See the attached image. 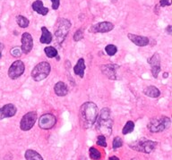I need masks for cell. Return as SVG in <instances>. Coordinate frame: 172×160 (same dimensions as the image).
<instances>
[{
    "label": "cell",
    "mask_w": 172,
    "mask_h": 160,
    "mask_svg": "<svg viewBox=\"0 0 172 160\" xmlns=\"http://www.w3.org/2000/svg\"><path fill=\"white\" fill-rule=\"evenodd\" d=\"M81 124L84 129L92 128L98 118V107L93 102H86L83 104L79 110Z\"/></svg>",
    "instance_id": "obj_1"
},
{
    "label": "cell",
    "mask_w": 172,
    "mask_h": 160,
    "mask_svg": "<svg viewBox=\"0 0 172 160\" xmlns=\"http://www.w3.org/2000/svg\"><path fill=\"white\" fill-rule=\"evenodd\" d=\"M96 124V130L105 137H109L112 132L113 121L110 117V110L108 107L101 109Z\"/></svg>",
    "instance_id": "obj_2"
},
{
    "label": "cell",
    "mask_w": 172,
    "mask_h": 160,
    "mask_svg": "<svg viewBox=\"0 0 172 160\" xmlns=\"http://www.w3.org/2000/svg\"><path fill=\"white\" fill-rule=\"evenodd\" d=\"M147 126L152 132H162L168 130L170 126V119L164 115L155 117L148 122Z\"/></svg>",
    "instance_id": "obj_3"
},
{
    "label": "cell",
    "mask_w": 172,
    "mask_h": 160,
    "mask_svg": "<svg viewBox=\"0 0 172 160\" xmlns=\"http://www.w3.org/2000/svg\"><path fill=\"white\" fill-rule=\"evenodd\" d=\"M72 26V23L67 19H59L57 22V27L55 31L56 41L59 45L62 44L69 32V30Z\"/></svg>",
    "instance_id": "obj_4"
},
{
    "label": "cell",
    "mask_w": 172,
    "mask_h": 160,
    "mask_svg": "<svg viewBox=\"0 0 172 160\" xmlns=\"http://www.w3.org/2000/svg\"><path fill=\"white\" fill-rule=\"evenodd\" d=\"M51 66L48 62H41L37 65L31 71V77L35 81H41L50 75Z\"/></svg>",
    "instance_id": "obj_5"
},
{
    "label": "cell",
    "mask_w": 172,
    "mask_h": 160,
    "mask_svg": "<svg viewBox=\"0 0 172 160\" xmlns=\"http://www.w3.org/2000/svg\"><path fill=\"white\" fill-rule=\"evenodd\" d=\"M158 143L147 139H141L136 142L131 143L130 147L138 152H143V153H152L157 147Z\"/></svg>",
    "instance_id": "obj_6"
},
{
    "label": "cell",
    "mask_w": 172,
    "mask_h": 160,
    "mask_svg": "<svg viewBox=\"0 0 172 160\" xmlns=\"http://www.w3.org/2000/svg\"><path fill=\"white\" fill-rule=\"evenodd\" d=\"M37 121V112L31 111L22 116L20 122V129L23 131H30L35 125Z\"/></svg>",
    "instance_id": "obj_7"
},
{
    "label": "cell",
    "mask_w": 172,
    "mask_h": 160,
    "mask_svg": "<svg viewBox=\"0 0 172 160\" xmlns=\"http://www.w3.org/2000/svg\"><path fill=\"white\" fill-rule=\"evenodd\" d=\"M25 70V66L22 61L16 60L11 65V66L8 69V76L12 80H16L20 76H22Z\"/></svg>",
    "instance_id": "obj_8"
},
{
    "label": "cell",
    "mask_w": 172,
    "mask_h": 160,
    "mask_svg": "<svg viewBox=\"0 0 172 160\" xmlns=\"http://www.w3.org/2000/svg\"><path fill=\"white\" fill-rule=\"evenodd\" d=\"M57 122V118L52 114H45L41 116L39 120V126L42 130L52 129Z\"/></svg>",
    "instance_id": "obj_9"
},
{
    "label": "cell",
    "mask_w": 172,
    "mask_h": 160,
    "mask_svg": "<svg viewBox=\"0 0 172 160\" xmlns=\"http://www.w3.org/2000/svg\"><path fill=\"white\" fill-rule=\"evenodd\" d=\"M21 50L23 54H29L33 47V40L32 37L30 33L28 32H24L22 35L21 38Z\"/></svg>",
    "instance_id": "obj_10"
},
{
    "label": "cell",
    "mask_w": 172,
    "mask_h": 160,
    "mask_svg": "<svg viewBox=\"0 0 172 160\" xmlns=\"http://www.w3.org/2000/svg\"><path fill=\"white\" fill-rule=\"evenodd\" d=\"M114 29V25L110 22H98L90 28V32L93 33H105L111 31Z\"/></svg>",
    "instance_id": "obj_11"
},
{
    "label": "cell",
    "mask_w": 172,
    "mask_h": 160,
    "mask_svg": "<svg viewBox=\"0 0 172 160\" xmlns=\"http://www.w3.org/2000/svg\"><path fill=\"white\" fill-rule=\"evenodd\" d=\"M148 63L151 65L152 73L154 78H158V75L161 72V56L159 54L152 55L150 58H148Z\"/></svg>",
    "instance_id": "obj_12"
},
{
    "label": "cell",
    "mask_w": 172,
    "mask_h": 160,
    "mask_svg": "<svg viewBox=\"0 0 172 160\" xmlns=\"http://www.w3.org/2000/svg\"><path fill=\"white\" fill-rule=\"evenodd\" d=\"M119 68L117 65L114 64H108V65H103L101 67V70L104 75H106L109 80H117V71Z\"/></svg>",
    "instance_id": "obj_13"
},
{
    "label": "cell",
    "mask_w": 172,
    "mask_h": 160,
    "mask_svg": "<svg viewBox=\"0 0 172 160\" xmlns=\"http://www.w3.org/2000/svg\"><path fill=\"white\" fill-rule=\"evenodd\" d=\"M16 106L14 104H6L0 108V120L13 117L16 114Z\"/></svg>",
    "instance_id": "obj_14"
},
{
    "label": "cell",
    "mask_w": 172,
    "mask_h": 160,
    "mask_svg": "<svg viewBox=\"0 0 172 160\" xmlns=\"http://www.w3.org/2000/svg\"><path fill=\"white\" fill-rule=\"evenodd\" d=\"M127 37L134 45L138 47H145L150 43V40L145 36H140V35H136L133 33H128Z\"/></svg>",
    "instance_id": "obj_15"
},
{
    "label": "cell",
    "mask_w": 172,
    "mask_h": 160,
    "mask_svg": "<svg viewBox=\"0 0 172 160\" xmlns=\"http://www.w3.org/2000/svg\"><path fill=\"white\" fill-rule=\"evenodd\" d=\"M54 90L58 97H64L66 96L68 93V87L65 82L58 81L54 86Z\"/></svg>",
    "instance_id": "obj_16"
},
{
    "label": "cell",
    "mask_w": 172,
    "mask_h": 160,
    "mask_svg": "<svg viewBox=\"0 0 172 160\" xmlns=\"http://www.w3.org/2000/svg\"><path fill=\"white\" fill-rule=\"evenodd\" d=\"M32 9L36 12V13H38L43 16L48 13V8H47L43 6V3L41 0H36V1H34L32 3Z\"/></svg>",
    "instance_id": "obj_17"
},
{
    "label": "cell",
    "mask_w": 172,
    "mask_h": 160,
    "mask_svg": "<svg viewBox=\"0 0 172 160\" xmlns=\"http://www.w3.org/2000/svg\"><path fill=\"white\" fill-rule=\"evenodd\" d=\"M85 68H86V65H85V63H84V59L80 58L77 61V63L75 65V67H73V72H75L76 75L80 76L81 78H83Z\"/></svg>",
    "instance_id": "obj_18"
},
{
    "label": "cell",
    "mask_w": 172,
    "mask_h": 160,
    "mask_svg": "<svg viewBox=\"0 0 172 160\" xmlns=\"http://www.w3.org/2000/svg\"><path fill=\"white\" fill-rule=\"evenodd\" d=\"M41 37L40 39L41 43L42 44H50L52 41V34L46 27H41Z\"/></svg>",
    "instance_id": "obj_19"
},
{
    "label": "cell",
    "mask_w": 172,
    "mask_h": 160,
    "mask_svg": "<svg viewBox=\"0 0 172 160\" xmlns=\"http://www.w3.org/2000/svg\"><path fill=\"white\" fill-rule=\"evenodd\" d=\"M143 94L150 97L156 98V97H159V95H161V91H159V90L157 89L155 86H148V87H146L143 90Z\"/></svg>",
    "instance_id": "obj_20"
},
{
    "label": "cell",
    "mask_w": 172,
    "mask_h": 160,
    "mask_svg": "<svg viewBox=\"0 0 172 160\" xmlns=\"http://www.w3.org/2000/svg\"><path fill=\"white\" fill-rule=\"evenodd\" d=\"M26 160H43L42 157L33 150H27L25 154H24Z\"/></svg>",
    "instance_id": "obj_21"
},
{
    "label": "cell",
    "mask_w": 172,
    "mask_h": 160,
    "mask_svg": "<svg viewBox=\"0 0 172 160\" xmlns=\"http://www.w3.org/2000/svg\"><path fill=\"white\" fill-rule=\"evenodd\" d=\"M16 22H17V24L19 25V27H21V28H27L30 24V21L26 17L20 15H17Z\"/></svg>",
    "instance_id": "obj_22"
},
{
    "label": "cell",
    "mask_w": 172,
    "mask_h": 160,
    "mask_svg": "<svg viewBox=\"0 0 172 160\" xmlns=\"http://www.w3.org/2000/svg\"><path fill=\"white\" fill-rule=\"evenodd\" d=\"M44 52H45L46 56L48 57H50V58L56 57L57 56V49L54 47H51V46L46 47L44 48Z\"/></svg>",
    "instance_id": "obj_23"
},
{
    "label": "cell",
    "mask_w": 172,
    "mask_h": 160,
    "mask_svg": "<svg viewBox=\"0 0 172 160\" xmlns=\"http://www.w3.org/2000/svg\"><path fill=\"white\" fill-rule=\"evenodd\" d=\"M89 152H90V157L92 159H93V160H99V159H101V152L99 150L96 149V147H90Z\"/></svg>",
    "instance_id": "obj_24"
},
{
    "label": "cell",
    "mask_w": 172,
    "mask_h": 160,
    "mask_svg": "<svg viewBox=\"0 0 172 160\" xmlns=\"http://www.w3.org/2000/svg\"><path fill=\"white\" fill-rule=\"evenodd\" d=\"M134 122H133V121H128V122H127V124H126V125L124 126V128H123L122 132H123V134L127 135V134H128V133H131V132L134 131Z\"/></svg>",
    "instance_id": "obj_25"
},
{
    "label": "cell",
    "mask_w": 172,
    "mask_h": 160,
    "mask_svg": "<svg viewBox=\"0 0 172 160\" xmlns=\"http://www.w3.org/2000/svg\"><path fill=\"white\" fill-rule=\"evenodd\" d=\"M105 51H106V53L108 55V56H114L117 52V47H116V46H114V45H108V46H106V47H105Z\"/></svg>",
    "instance_id": "obj_26"
},
{
    "label": "cell",
    "mask_w": 172,
    "mask_h": 160,
    "mask_svg": "<svg viewBox=\"0 0 172 160\" xmlns=\"http://www.w3.org/2000/svg\"><path fill=\"white\" fill-rule=\"evenodd\" d=\"M122 146H123V140L119 136L115 137L114 140H113V142H112L113 150H117V149H118V147H120Z\"/></svg>",
    "instance_id": "obj_27"
},
{
    "label": "cell",
    "mask_w": 172,
    "mask_h": 160,
    "mask_svg": "<svg viewBox=\"0 0 172 160\" xmlns=\"http://www.w3.org/2000/svg\"><path fill=\"white\" fill-rule=\"evenodd\" d=\"M97 145H99L101 147H107V141H106V137L103 136V135L100 134L99 136L97 137V141H96Z\"/></svg>",
    "instance_id": "obj_28"
},
{
    "label": "cell",
    "mask_w": 172,
    "mask_h": 160,
    "mask_svg": "<svg viewBox=\"0 0 172 160\" xmlns=\"http://www.w3.org/2000/svg\"><path fill=\"white\" fill-rule=\"evenodd\" d=\"M83 29H79L76 31V33L73 34V40L75 41H79L81 40H83Z\"/></svg>",
    "instance_id": "obj_29"
},
{
    "label": "cell",
    "mask_w": 172,
    "mask_h": 160,
    "mask_svg": "<svg viewBox=\"0 0 172 160\" xmlns=\"http://www.w3.org/2000/svg\"><path fill=\"white\" fill-rule=\"evenodd\" d=\"M10 52H11V55L13 56H15V57H20L22 56V50H21V48H19L17 47L12 48Z\"/></svg>",
    "instance_id": "obj_30"
},
{
    "label": "cell",
    "mask_w": 172,
    "mask_h": 160,
    "mask_svg": "<svg viewBox=\"0 0 172 160\" xmlns=\"http://www.w3.org/2000/svg\"><path fill=\"white\" fill-rule=\"evenodd\" d=\"M52 2V9L54 10H57L59 8V5H60V0H50Z\"/></svg>",
    "instance_id": "obj_31"
},
{
    "label": "cell",
    "mask_w": 172,
    "mask_h": 160,
    "mask_svg": "<svg viewBox=\"0 0 172 160\" xmlns=\"http://www.w3.org/2000/svg\"><path fill=\"white\" fill-rule=\"evenodd\" d=\"M159 5H161L162 7L170 6L171 5V0H161V1H159Z\"/></svg>",
    "instance_id": "obj_32"
},
{
    "label": "cell",
    "mask_w": 172,
    "mask_h": 160,
    "mask_svg": "<svg viewBox=\"0 0 172 160\" xmlns=\"http://www.w3.org/2000/svg\"><path fill=\"white\" fill-rule=\"evenodd\" d=\"M3 49H4V44L0 42V59L2 58V52H3Z\"/></svg>",
    "instance_id": "obj_33"
},
{
    "label": "cell",
    "mask_w": 172,
    "mask_h": 160,
    "mask_svg": "<svg viewBox=\"0 0 172 160\" xmlns=\"http://www.w3.org/2000/svg\"><path fill=\"white\" fill-rule=\"evenodd\" d=\"M108 160H119V158L117 157H116V156H112V157H110L108 158Z\"/></svg>",
    "instance_id": "obj_34"
},
{
    "label": "cell",
    "mask_w": 172,
    "mask_h": 160,
    "mask_svg": "<svg viewBox=\"0 0 172 160\" xmlns=\"http://www.w3.org/2000/svg\"><path fill=\"white\" fill-rule=\"evenodd\" d=\"M167 31H168V33H169V34H171V26H170V25H169V26H168V28H167Z\"/></svg>",
    "instance_id": "obj_35"
},
{
    "label": "cell",
    "mask_w": 172,
    "mask_h": 160,
    "mask_svg": "<svg viewBox=\"0 0 172 160\" xmlns=\"http://www.w3.org/2000/svg\"><path fill=\"white\" fill-rule=\"evenodd\" d=\"M163 77H164V78H168V77H169V73H168V72H164V73H163Z\"/></svg>",
    "instance_id": "obj_36"
},
{
    "label": "cell",
    "mask_w": 172,
    "mask_h": 160,
    "mask_svg": "<svg viewBox=\"0 0 172 160\" xmlns=\"http://www.w3.org/2000/svg\"><path fill=\"white\" fill-rule=\"evenodd\" d=\"M132 160H137V159H136V158H133Z\"/></svg>",
    "instance_id": "obj_37"
},
{
    "label": "cell",
    "mask_w": 172,
    "mask_h": 160,
    "mask_svg": "<svg viewBox=\"0 0 172 160\" xmlns=\"http://www.w3.org/2000/svg\"><path fill=\"white\" fill-rule=\"evenodd\" d=\"M0 28H1V27H0Z\"/></svg>",
    "instance_id": "obj_38"
}]
</instances>
